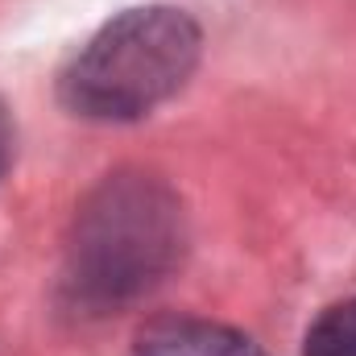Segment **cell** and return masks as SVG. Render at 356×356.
<instances>
[{"label": "cell", "instance_id": "cell-1", "mask_svg": "<svg viewBox=\"0 0 356 356\" xmlns=\"http://www.w3.org/2000/svg\"><path fill=\"white\" fill-rule=\"evenodd\" d=\"M182 199L145 170H116L91 186L67 245V290L83 311L137 302L182 261Z\"/></svg>", "mask_w": 356, "mask_h": 356}, {"label": "cell", "instance_id": "cell-2", "mask_svg": "<svg viewBox=\"0 0 356 356\" xmlns=\"http://www.w3.org/2000/svg\"><path fill=\"white\" fill-rule=\"evenodd\" d=\"M203 54V33L175 4L124 8L63 71L58 99L71 116L120 124L141 120L182 91Z\"/></svg>", "mask_w": 356, "mask_h": 356}, {"label": "cell", "instance_id": "cell-3", "mask_svg": "<svg viewBox=\"0 0 356 356\" xmlns=\"http://www.w3.org/2000/svg\"><path fill=\"white\" fill-rule=\"evenodd\" d=\"M137 356H266L245 332L207 323V319H186L166 315L154 319L149 327L137 332Z\"/></svg>", "mask_w": 356, "mask_h": 356}, {"label": "cell", "instance_id": "cell-4", "mask_svg": "<svg viewBox=\"0 0 356 356\" xmlns=\"http://www.w3.org/2000/svg\"><path fill=\"white\" fill-rule=\"evenodd\" d=\"M302 356H356V298L332 302L307 332Z\"/></svg>", "mask_w": 356, "mask_h": 356}, {"label": "cell", "instance_id": "cell-5", "mask_svg": "<svg viewBox=\"0 0 356 356\" xmlns=\"http://www.w3.org/2000/svg\"><path fill=\"white\" fill-rule=\"evenodd\" d=\"M8 162H13V120H8V112L0 104V175L8 170Z\"/></svg>", "mask_w": 356, "mask_h": 356}]
</instances>
